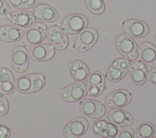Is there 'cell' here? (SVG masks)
Here are the masks:
<instances>
[{"instance_id": "24", "label": "cell", "mask_w": 156, "mask_h": 138, "mask_svg": "<svg viewBox=\"0 0 156 138\" xmlns=\"http://www.w3.org/2000/svg\"><path fill=\"white\" fill-rule=\"evenodd\" d=\"M95 87L104 90L105 87V77L99 71H93L87 80V87Z\"/></svg>"}, {"instance_id": "2", "label": "cell", "mask_w": 156, "mask_h": 138, "mask_svg": "<svg viewBox=\"0 0 156 138\" xmlns=\"http://www.w3.org/2000/svg\"><path fill=\"white\" fill-rule=\"evenodd\" d=\"M88 25L87 17L80 13H73L65 16L60 22L61 28L66 33L74 34L81 32Z\"/></svg>"}, {"instance_id": "12", "label": "cell", "mask_w": 156, "mask_h": 138, "mask_svg": "<svg viewBox=\"0 0 156 138\" xmlns=\"http://www.w3.org/2000/svg\"><path fill=\"white\" fill-rule=\"evenodd\" d=\"M28 54L33 61L43 62L51 59L55 54V50L51 45L39 44L30 48Z\"/></svg>"}, {"instance_id": "15", "label": "cell", "mask_w": 156, "mask_h": 138, "mask_svg": "<svg viewBox=\"0 0 156 138\" xmlns=\"http://www.w3.org/2000/svg\"><path fill=\"white\" fill-rule=\"evenodd\" d=\"M34 12V15L38 19L49 23L55 22L59 18L58 12L53 7L46 4L37 5Z\"/></svg>"}, {"instance_id": "20", "label": "cell", "mask_w": 156, "mask_h": 138, "mask_svg": "<svg viewBox=\"0 0 156 138\" xmlns=\"http://www.w3.org/2000/svg\"><path fill=\"white\" fill-rule=\"evenodd\" d=\"M139 56L143 62L149 67H156V47L152 43L142 42L139 46Z\"/></svg>"}, {"instance_id": "3", "label": "cell", "mask_w": 156, "mask_h": 138, "mask_svg": "<svg viewBox=\"0 0 156 138\" xmlns=\"http://www.w3.org/2000/svg\"><path fill=\"white\" fill-rule=\"evenodd\" d=\"M98 38V33L96 29L92 27L86 28L77 35L73 47L78 52H86L96 44Z\"/></svg>"}, {"instance_id": "17", "label": "cell", "mask_w": 156, "mask_h": 138, "mask_svg": "<svg viewBox=\"0 0 156 138\" xmlns=\"http://www.w3.org/2000/svg\"><path fill=\"white\" fill-rule=\"evenodd\" d=\"M69 73L72 78L77 82L87 81L90 75V70L87 65L80 60H74L68 64Z\"/></svg>"}, {"instance_id": "6", "label": "cell", "mask_w": 156, "mask_h": 138, "mask_svg": "<svg viewBox=\"0 0 156 138\" xmlns=\"http://www.w3.org/2000/svg\"><path fill=\"white\" fill-rule=\"evenodd\" d=\"M62 98L67 102H75L87 94V86L82 82H74L60 90Z\"/></svg>"}, {"instance_id": "34", "label": "cell", "mask_w": 156, "mask_h": 138, "mask_svg": "<svg viewBox=\"0 0 156 138\" xmlns=\"http://www.w3.org/2000/svg\"><path fill=\"white\" fill-rule=\"evenodd\" d=\"M147 79L150 84L156 85V67L149 70L147 75Z\"/></svg>"}, {"instance_id": "35", "label": "cell", "mask_w": 156, "mask_h": 138, "mask_svg": "<svg viewBox=\"0 0 156 138\" xmlns=\"http://www.w3.org/2000/svg\"><path fill=\"white\" fill-rule=\"evenodd\" d=\"M155 42H156V34H155Z\"/></svg>"}, {"instance_id": "30", "label": "cell", "mask_w": 156, "mask_h": 138, "mask_svg": "<svg viewBox=\"0 0 156 138\" xmlns=\"http://www.w3.org/2000/svg\"><path fill=\"white\" fill-rule=\"evenodd\" d=\"M9 108L8 100L5 94L0 91V116L6 114L9 111Z\"/></svg>"}, {"instance_id": "29", "label": "cell", "mask_w": 156, "mask_h": 138, "mask_svg": "<svg viewBox=\"0 0 156 138\" xmlns=\"http://www.w3.org/2000/svg\"><path fill=\"white\" fill-rule=\"evenodd\" d=\"M111 64L113 66L119 68L126 74L129 71L130 66L129 61L124 58H118L115 59Z\"/></svg>"}, {"instance_id": "11", "label": "cell", "mask_w": 156, "mask_h": 138, "mask_svg": "<svg viewBox=\"0 0 156 138\" xmlns=\"http://www.w3.org/2000/svg\"><path fill=\"white\" fill-rule=\"evenodd\" d=\"M49 43L57 50H63L68 45L69 39L66 33L58 25L49 27L46 33Z\"/></svg>"}, {"instance_id": "36", "label": "cell", "mask_w": 156, "mask_h": 138, "mask_svg": "<svg viewBox=\"0 0 156 138\" xmlns=\"http://www.w3.org/2000/svg\"><path fill=\"white\" fill-rule=\"evenodd\" d=\"M154 138H156V136H155V137H154Z\"/></svg>"}, {"instance_id": "13", "label": "cell", "mask_w": 156, "mask_h": 138, "mask_svg": "<svg viewBox=\"0 0 156 138\" xmlns=\"http://www.w3.org/2000/svg\"><path fill=\"white\" fill-rule=\"evenodd\" d=\"M129 77L133 83L138 85L145 83L147 79V70L141 61L138 60L133 62L129 66Z\"/></svg>"}, {"instance_id": "19", "label": "cell", "mask_w": 156, "mask_h": 138, "mask_svg": "<svg viewBox=\"0 0 156 138\" xmlns=\"http://www.w3.org/2000/svg\"><path fill=\"white\" fill-rule=\"evenodd\" d=\"M10 22L15 26L20 27H29L35 23L36 18L32 12L26 10L14 12L9 18Z\"/></svg>"}, {"instance_id": "8", "label": "cell", "mask_w": 156, "mask_h": 138, "mask_svg": "<svg viewBox=\"0 0 156 138\" xmlns=\"http://www.w3.org/2000/svg\"><path fill=\"white\" fill-rule=\"evenodd\" d=\"M121 29L124 34L135 38H141L146 36L149 30L146 23L140 20L133 19L123 21Z\"/></svg>"}, {"instance_id": "25", "label": "cell", "mask_w": 156, "mask_h": 138, "mask_svg": "<svg viewBox=\"0 0 156 138\" xmlns=\"http://www.w3.org/2000/svg\"><path fill=\"white\" fill-rule=\"evenodd\" d=\"M126 75V73L121 69L110 64L106 70L105 76L109 82L115 83L121 80Z\"/></svg>"}, {"instance_id": "16", "label": "cell", "mask_w": 156, "mask_h": 138, "mask_svg": "<svg viewBox=\"0 0 156 138\" xmlns=\"http://www.w3.org/2000/svg\"><path fill=\"white\" fill-rule=\"evenodd\" d=\"M93 129L97 135L103 138L114 137L119 132V128L116 125L104 120L94 121Z\"/></svg>"}, {"instance_id": "27", "label": "cell", "mask_w": 156, "mask_h": 138, "mask_svg": "<svg viewBox=\"0 0 156 138\" xmlns=\"http://www.w3.org/2000/svg\"><path fill=\"white\" fill-rule=\"evenodd\" d=\"M31 75V82L32 88L31 93L37 92L41 90L45 85V78L41 73H32Z\"/></svg>"}, {"instance_id": "9", "label": "cell", "mask_w": 156, "mask_h": 138, "mask_svg": "<svg viewBox=\"0 0 156 138\" xmlns=\"http://www.w3.org/2000/svg\"><path fill=\"white\" fill-rule=\"evenodd\" d=\"M132 100L131 93L126 89H118L108 93L105 97V104L111 108L127 106Z\"/></svg>"}, {"instance_id": "5", "label": "cell", "mask_w": 156, "mask_h": 138, "mask_svg": "<svg viewBox=\"0 0 156 138\" xmlns=\"http://www.w3.org/2000/svg\"><path fill=\"white\" fill-rule=\"evenodd\" d=\"M88 128V122L83 117H76L69 121L63 129L65 138H79L83 135Z\"/></svg>"}, {"instance_id": "14", "label": "cell", "mask_w": 156, "mask_h": 138, "mask_svg": "<svg viewBox=\"0 0 156 138\" xmlns=\"http://www.w3.org/2000/svg\"><path fill=\"white\" fill-rule=\"evenodd\" d=\"M107 119L112 123L122 128L131 126L133 122L132 115L127 111L120 108L111 110L107 115Z\"/></svg>"}, {"instance_id": "1", "label": "cell", "mask_w": 156, "mask_h": 138, "mask_svg": "<svg viewBox=\"0 0 156 138\" xmlns=\"http://www.w3.org/2000/svg\"><path fill=\"white\" fill-rule=\"evenodd\" d=\"M115 44L118 53L128 61H133L138 58V45L130 36L124 34H119L115 39Z\"/></svg>"}, {"instance_id": "28", "label": "cell", "mask_w": 156, "mask_h": 138, "mask_svg": "<svg viewBox=\"0 0 156 138\" xmlns=\"http://www.w3.org/2000/svg\"><path fill=\"white\" fill-rule=\"evenodd\" d=\"M9 4L17 9H29L35 4V0H8Z\"/></svg>"}, {"instance_id": "4", "label": "cell", "mask_w": 156, "mask_h": 138, "mask_svg": "<svg viewBox=\"0 0 156 138\" xmlns=\"http://www.w3.org/2000/svg\"><path fill=\"white\" fill-rule=\"evenodd\" d=\"M47 26L41 22L32 24L24 33L23 43L28 47L35 46L41 42L46 37Z\"/></svg>"}, {"instance_id": "21", "label": "cell", "mask_w": 156, "mask_h": 138, "mask_svg": "<svg viewBox=\"0 0 156 138\" xmlns=\"http://www.w3.org/2000/svg\"><path fill=\"white\" fill-rule=\"evenodd\" d=\"M15 87V78L12 71L5 67L0 68V91L10 94L13 92Z\"/></svg>"}, {"instance_id": "22", "label": "cell", "mask_w": 156, "mask_h": 138, "mask_svg": "<svg viewBox=\"0 0 156 138\" xmlns=\"http://www.w3.org/2000/svg\"><path fill=\"white\" fill-rule=\"evenodd\" d=\"M155 133V128L152 123L145 121L141 123L135 133L134 138H153Z\"/></svg>"}, {"instance_id": "7", "label": "cell", "mask_w": 156, "mask_h": 138, "mask_svg": "<svg viewBox=\"0 0 156 138\" xmlns=\"http://www.w3.org/2000/svg\"><path fill=\"white\" fill-rule=\"evenodd\" d=\"M79 109L82 114L93 119H100L106 113V108L103 104L90 99L82 100L79 104Z\"/></svg>"}, {"instance_id": "32", "label": "cell", "mask_w": 156, "mask_h": 138, "mask_svg": "<svg viewBox=\"0 0 156 138\" xmlns=\"http://www.w3.org/2000/svg\"><path fill=\"white\" fill-rule=\"evenodd\" d=\"M134 130L130 127L123 128L116 134L115 138H134Z\"/></svg>"}, {"instance_id": "26", "label": "cell", "mask_w": 156, "mask_h": 138, "mask_svg": "<svg viewBox=\"0 0 156 138\" xmlns=\"http://www.w3.org/2000/svg\"><path fill=\"white\" fill-rule=\"evenodd\" d=\"M83 2L88 10L93 15H101L105 10L103 0H83Z\"/></svg>"}, {"instance_id": "31", "label": "cell", "mask_w": 156, "mask_h": 138, "mask_svg": "<svg viewBox=\"0 0 156 138\" xmlns=\"http://www.w3.org/2000/svg\"><path fill=\"white\" fill-rule=\"evenodd\" d=\"M12 7L6 0H0V15L8 17L12 13Z\"/></svg>"}, {"instance_id": "33", "label": "cell", "mask_w": 156, "mask_h": 138, "mask_svg": "<svg viewBox=\"0 0 156 138\" xmlns=\"http://www.w3.org/2000/svg\"><path fill=\"white\" fill-rule=\"evenodd\" d=\"M11 131L9 126L0 123V138H9Z\"/></svg>"}, {"instance_id": "18", "label": "cell", "mask_w": 156, "mask_h": 138, "mask_svg": "<svg viewBox=\"0 0 156 138\" xmlns=\"http://www.w3.org/2000/svg\"><path fill=\"white\" fill-rule=\"evenodd\" d=\"M24 35V29L15 25H3L0 27V40L5 42L20 41Z\"/></svg>"}, {"instance_id": "23", "label": "cell", "mask_w": 156, "mask_h": 138, "mask_svg": "<svg viewBox=\"0 0 156 138\" xmlns=\"http://www.w3.org/2000/svg\"><path fill=\"white\" fill-rule=\"evenodd\" d=\"M15 87L20 93L24 94L30 93L32 88L30 74L23 75L18 77L16 82Z\"/></svg>"}, {"instance_id": "10", "label": "cell", "mask_w": 156, "mask_h": 138, "mask_svg": "<svg viewBox=\"0 0 156 138\" xmlns=\"http://www.w3.org/2000/svg\"><path fill=\"white\" fill-rule=\"evenodd\" d=\"M11 62L13 69L18 73L25 72L29 67V54L26 47L16 46L12 51Z\"/></svg>"}]
</instances>
